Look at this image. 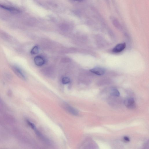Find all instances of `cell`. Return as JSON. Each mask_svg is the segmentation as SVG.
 <instances>
[{
  "instance_id": "cell-2",
  "label": "cell",
  "mask_w": 149,
  "mask_h": 149,
  "mask_svg": "<svg viewBox=\"0 0 149 149\" xmlns=\"http://www.w3.org/2000/svg\"><path fill=\"white\" fill-rule=\"evenodd\" d=\"M12 68L15 74L20 78L25 79L26 77L22 70L18 66L13 65L12 66Z\"/></svg>"
},
{
  "instance_id": "cell-5",
  "label": "cell",
  "mask_w": 149,
  "mask_h": 149,
  "mask_svg": "<svg viewBox=\"0 0 149 149\" xmlns=\"http://www.w3.org/2000/svg\"><path fill=\"white\" fill-rule=\"evenodd\" d=\"M126 47V44L125 42L119 43L113 48L112 51L115 53L120 52L124 50Z\"/></svg>"
},
{
  "instance_id": "cell-9",
  "label": "cell",
  "mask_w": 149,
  "mask_h": 149,
  "mask_svg": "<svg viewBox=\"0 0 149 149\" xmlns=\"http://www.w3.org/2000/svg\"><path fill=\"white\" fill-rule=\"evenodd\" d=\"M38 52L39 48L37 46H36L31 49V53L32 54H37Z\"/></svg>"
},
{
  "instance_id": "cell-11",
  "label": "cell",
  "mask_w": 149,
  "mask_h": 149,
  "mask_svg": "<svg viewBox=\"0 0 149 149\" xmlns=\"http://www.w3.org/2000/svg\"><path fill=\"white\" fill-rule=\"evenodd\" d=\"M123 139L125 141L127 142H129L130 141V139L127 136H124L123 137Z\"/></svg>"
},
{
  "instance_id": "cell-1",
  "label": "cell",
  "mask_w": 149,
  "mask_h": 149,
  "mask_svg": "<svg viewBox=\"0 0 149 149\" xmlns=\"http://www.w3.org/2000/svg\"><path fill=\"white\" fill-rule=\"evenodd\" d=\"M125 106L128 109H133L136 107V105L134 99L131 97L126 98L124 100Z\"/></svg>"
},
{
  "instance_id": "cell-10",
  "label": "cell",
  "mask_w": 149,
  "mask_h": 149,
  "mask_svg": "<svg viewBox=\"0 0 149 149\" xmlns=\"http://www.w3.org/2000/svg\"><path fill=\"white\" fill-rule=\"evenodd\" d=\"M70 80L68 77H64L62 79L61 82L63 84H67L70 83Z\"/></svg>"
},
{
  "instance_id": "cell-6",
  "label": "cell",
  "mask_w": 149,
  "mask_h": 149,
  "mask_svg": "<svg viewBox=\"0 0 149 149\" xmlns=\"http://www.w3.org/2000/svg\"><path fill=\"white\" fill-rule=\"evenodd\" d=\"M34 61L35 64L38 66L42 65L45 63L44 58L40 56H36L34 58Z\"/></svg>"
},
{
  "instance_id": "cell-8",
  "label": "cell",
  "mask_w": 149,
  "mask_h": 149,
  "mask_svg": "<svg viewBox=\"0 0 149 149\" xmlns=\"http://www.w3.org/2000/svg\"><path fill=\"white\" fill-rule=\"evenodd\" d=\"M110 94L113 96L118 97L119 96L120 93L118 90L116 88H112L110 91Z\"/></svg>"
},
{
  "instance_id": "cell-3",
  "label": "cell",
  "mask_w": 149,
  "mask_h": 149,
  "mask_svg": "<svg viewBox=\"0 0 149 149\" xmlns=\"http://www.w3.org/2000/svg\"><path fill=\"white\" fill-rule=\"evenodd\" d=\"M63 107L64 109L71 114L74 116H77L78 112L75 108L67 104H64Z\"/></svg>"
},
{
  "instance_id": "cell-7",
  "label": "cell",
  "mask_w": 149,
  "mask_h": 149,
  "mask_svg": "<svg viewBox=\"0 0 149 149\" xmlns=\"http://www.w3.org/2000/svg\"><path fill=\"white\" fill-rule=\"evenodd\" d=\"M0 7L3 9L10 11L13 13H17L20 12L19 10L14 7L7 6L1 4L0 5Z\"/></svg>"
},
{
  "instance_id": "cell-4",
  "label": "cell",
  "mask_w": 149,
  "mask_h": 149,
  "mask_svg": "<svg viewBox=\"0 0 149 149\" xmlns=\"http://www.w3.org/2000/svg\"><path fill=\"white\" fill-rule=\"evenodd\" d=\"M90 71L92 73L99 76L104 74L105 71L104 68L98 67L90 69Z\"/></svg>"
},
{
  "instance_id": "cell-12",
  "label": "cell",
  "mask_w": 149,
  "mask_h": 149,
  "mask_svg": "<svg viewBox=\"0 0 149 149\" xmlns=\"http://www.w3.org/2000/svg\"><path fill=\"white\" fill-rule=\"evenodd\" d=\"M75 0L80 2V1H83V0Z\"/></svg>"
}]
</instances>
